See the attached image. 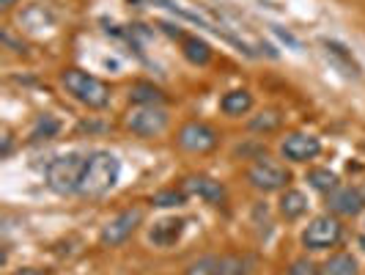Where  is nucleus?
<instances>
[{
    "instance_id": "20",
    "label": "nucleus",
    "mask_w": 365,
    "mask_h": 275,
    "mask_svg": "<svg viewBox=\"0 0 365 275\" xmlns=\"http://www.w3.org/2000/svg\"><path fill=\"white\" fill-rule=\"evenodd\" d=\"M324 47H327L329 58H332L338 66H344V69H346V74H354V77L360 74V64L354 61V55L349 53L341 41H332V39H327V41H324Z\"/></svg>"
},
{
    "instance_id": "7",
    "label": "nucleus",
    "mask_w": 365,
    "mask_h": 275,
    "mask_svg": "<svg viewBox=\"0 0 365 275\" xmlns=\"http://www.w3.org/2000/svg\"><path fill=\"white\" fill-rule=\"evenodd\" d=\"M222 135L209 121H187L176 132V146L187 154H212L220 146Z\"/></svg>"
},
{
    "instance_id": "16",
    "label": "nucleus",
    "mask_w": 365,
    "mask_h": 275,
    "mask_svg": "<svg viewBox=\"0 0 365 275\" xmlns=\"http://www.w3.org/2000/svg\"><path fill=\"white\" fill-rule=\"evenodd\" d=\"M322 275H360V264L349 251H335L324 259V264H319Z\"/></svg>"
},
{
    "instance_id": "26",
    "label": "nucleus",
    "mask_w": 365,
    "mask_h": 275,
    "mask_svg": "<svg viewBox=\"0 0 365 275\" xmlns=\"http://www.w3.org/2000/svg\"><path fill=\"white\" fill-rule=\"evenodd\" d=\"M3 44H6L11 53L25 55V41H17V39H14V34H11V28H3Z\"/></svg>"
},
{
    "instance_id": "24",
    "label": "nucleus",
    "mask_w": 365,
    "mask_h": 275,
    "mask_svg": "<svg viewBox=\"0 0 365 275\" xmlns=\"http://www.w3.org/2000/svg\"><path fill=\"white\" fill-rule=\"evenodd\" d=\"M220 256L217 254H206V256L192 259L187 267H184V275H215L217 273Z\"/></svg>"
},
{
    "instance_id": "3",
    "label": "nucleus",
    "mask_w": 365,
    "mask_h": 275,
    "mask_svg": "<svg viewBox=\"0 0 365 275\" xmlns=\"http://www.w3.org/2000/svg\"><path fill=\"white\" fill-rule=\"evenodd\" d=\"M88 154L83 151H66V154H58L55 160H50L47 165V187L58 193V196H69L77 193V184L83 176V168H86Z\"/></svg>"
},
{
    "instance_id": "30",
    "label": "nucleus",
    "mask_w": 365,
    "mask_h": 275,
    "mask_svg": "<svg viewBox=\"0 0 365 275\" xmlns=\"http://www.w3.org/2000/svg\"><path fill=\"white\" fill-rule=\"evenodd\" d=\"M11 144H14V138H11V132H6V135H3V157L11 154Z\"/></svg>"
},
{
    "instance_id": "23",
    "label": "nucleus",
    "mask_w": 365,
    "mask_h": 275,
    "mask_svg": "<svg viewBox=\"0 0 365 275\" xmlns=\"http://www.w3.org/2000/svg\"><path fill=\"white\" fill-rule=\"evenodd\" d=\"M187 199H190V196L184 193L182 184H179V187H168V190H157V193L151 196V204H154V206H165V209H168V206H182V204L187 201Z\"/></svg>"
},
{
    "instance_id": "34",
    "label": "nucleus",
    "mask_w": 365,
    "mask_h": 275,
    "mask_svg": "<svg viewBox=\"0 0 365 275\" xmlns=\"http://www.w3.org/2000/svg\"><path fill=\"white\" fill-rule=\"evenodd\" d=\"M363 231H365V223H363Z\"/></svg>"
},
{
    "instance_id": "12",
    "label": "nucleus",
    "mask_w": 365,
    "mask_h": 275,
    "mask_svg": "<svg viewBox=\"0 0 365 275\" xmlns=\"http://www.w3.org/2000/svg\"><path fill=\"white\" fill-rule=\"evenodd\" d=\"M184 226H187V220L184 218H165L160 223H154L151 226V231H148V242L151 245H157V248H170V245H176L184 234Z\"/></svg>"
},
{
    "instance_id": "27",
    "label": "nucleus",
    "mask_w": 365,
    "mask_h": 275,
    "mask_svg": "<svg viewBox=\"0 0 365 275\" xmlns=\"http://www.w3.org/2000/svg\"><path fill=\"white\" fill-rule=\"evenodd\" d=\"M11 275H53V270H44V267H17Z\"/></svg>"
},
{
    "instance_id": "5",
    "label": "nucleus",
    "mask_w": 365,
    "mask_h": 275,
    "mask_svg": "<svg viewBox=\"0 0 365 275\" xmlns=\"http://www.w3.org/2000/svg\"><path fill=\"white\" fill-rule=\"evenodd\" d=\"M245 176H247V184L258 193H283L292 184V171L272 157H264V154L250 163Z\"/></svg>"
},
{
    "instance_id": "33",
    "label": "nucleus",
    "mask_w": 365,
    "mask_h": 275,
    "mask_svg": "<svg viewBox=\"0 0 365 275\" xmlns=\"http://www.w3.org/2000/svg\"><path fill=\"white\" fill-rule=\"evenodd\" d=\"M360 193H363V199H365V184H363V187H360Z\"/></svg>"
},
{
    "instance_id": "4",
    "label": "nucleus",
    "mask_w": 365,
    "mask_h": 275,
    "mask_svg": "<svg viewBox=\"0 0 365 275\" xmlns=\"http://www.w3.org/2000/svg\"><path fill=\"white\" fill-rule=\"evenodd\" d=\"M341 239H344V223H341L338 215H332V212L316 215V218L302 229V234H299L302 248L311 251V254L332 251V248L341 245Z\"/></svg>"
},
{
    "instance_id": "13",
    "label": "nucleus",
    "mask_w": 365,
    "mask_h": 275,
    "mask_svg": "<svg viewBox=\"0 0 365 275\" xmlns=\"http://www.w3.org/2000/svg\"><path fill=\"white\" fill-rule=\"evenodd\" d=\"M308 206H311L308 196H305L302 190H294V187L283 190L280 199H277V212H280V218L283 220L305 218V215H308Z\"/></svg>"
},
{
    "instance_id": "2",
    "label": "nucleus",
    "mask_w": 365,
    "mask_h": 275,
    "mask_svg": "<svg viewBox=\"0 0 365 275\" xmlns=\"http://www.w3.org/2000/svg\"><path fill=\"white\" fill-rule=\"evenodd\" d=\"M58 80H61L63 91L69 94L77 105H83L88 110H105L110 105V99H113V89L108 83L102 77H96V74H88L86 69L69 66V69H63L58 74Z\"/></svg>"
},
{
    "instance_id": "9",
    "label": "nucleus",
    "mask_w": 365,
    "mask_h": 275,
    "mask_svg": "<svg viewBox=\"0 0 365 275\" xmlns=\"http://www.w3.org/2000/svg\"><path fill=\"white\" fill-rule=\"evenodd\" d=\"M322 154V141L311 132H289L280 141V157L289 163L305 165Z\"/></svg>"
},
{
    "instance_id": "29",
    "label": "nucleus",
    "mask_w": 365,
    "mask_h": 275,
    "mask_svg": "<svg viewBox=\"0 0 365 275\" xmlns=\"http://www.w3.org/2000/svg\"><path fill=\"white\" fill-rule=\"evenodd\" d=\"M272 31H274V34H277L280 39H283L286 44H292L294 50H299V41H297V39H294L292 34H289V31H283V28H277V25H272Z\"/></svg>"
},
{
    "instance_id": "32",
    "label": "nucleus",
    "mask_w": 365,
    "mask_h": 275,
    "mask_svg": "<svg viewBox=\"0 0 365 275\" xmlns=\"http://www.w3.org/2000/svg\"><path fill=\"white\" fill-rule=\"evenodd\" d=\"M357 245H360V251L365 254V231H360V237H357Z\"/></svg>"
},
{
    "instance_id": "6",
    "label": "nucleus",
    "mask_w": 365,
    "mask_h": 275,
    "mask_svg": "<svg viewBox=\"0 0 365 275\" xmlns=\"http://www.w3.org/2000/svg\"><path fill=\"white\" fill-rule=\"evenodd\" d=\"M170 127V113L165 105H135L124 116V129L138 138H160Z\"/></svg>"
},
{
    "instance_id": "17",
    "label": "nucleus",
    "mask_w": 365,
    "mask_h": 275,
    "mask_svg": "<svg viewBox=\"0 0 365 275\" xmlns=\"http://www.w3.org/2000/svg\"><path fill=\"white\" fill-rule=\"evenodd\" d=\"M283 127V116H280V110H258L256 116H250V121H247V129L250 132H258V135H272L277 129Z\"/></svg>"
},
{
    "instance_id": "1",
    "label": "nucleus",
    "mask_w": 365,
    "mask_h": 275,
    "mask_svg": "<svg viewBox=\"0 0 365 275\" xmlns=\"http://www.w3.org/2000/svg\"><path fill=\"white\" fill-rule=\"evenodd\" d=\"M118 176H121V160L108 149H93L88 151V160L77 184V196H86V199L105 196L115 187Z\"/></svg>"
},
{
    "instance_id": "19",
    "label": "nucleus",
    "mask_w": 365,
    "mask_h": 275,
    "mask_svg": "<svg viewBox=\"0 0 365 275\" xmlns=\"http://www.w3.org/2000/svg\"><path fill=\"white\" fill-rule=\"evenodd\" d=\"M305 182L311 184L313 190H319V193L327 196L329 190H335V187L341 184V179H338V174L329 171V168H311V171L305 174Z\"/></svg>"
},
{
    "instance_id": "22",
    "label": "nucleus",
    "mask_w": 365,
    "mask_h": 275,
    "mask_svg": "<svg viewBox=\"0 0 365 275\" xmlns=\"http://www.w3.org/2000/svg\"><path fill=\"white\" fill-rule=\"evenodd\" d=\"M58 132H61V121L50 113H44V116H38L34 129H31V141H41V138L47 141V138H55Z\"/></svg>"
},
{
    "instance_id": "18",
    "label": "nucleus",
    "mask_w": 365,
    "mask_h": 275,
    "mask_svg": "<svg viewBox=\"0 0 365 275\" xmlns=\"http://www.w3.org/2000/svg\"><path fill=\"white\" fill-rule=\"evenodd\" d=\"M182 55L190 64H195V66H206V64L212 61V47H209V41H203L201 36H184Z\"/></svg>"
},
{
    "instance_id": "15",
    "label": "nucleus",
    "mask_w": 365,
    "mask_h": 275,
    "mask_svg": "<svg viewBox=\"0 0 365 275\" xmlns=\"http://www.w3.org/2000/svg\"><path fill=\"white\" fill-rule=\"evenodd\" d=\"M129 102L132 105H165L168 94L160 86L148 83V80H138V83L129 86Z\"/></svg>"
},
{
    "instance_id": "14",
    "label": "nucleus",
    "mask_w": 365,
    "mask_h": 275,
    "mask_svg": "<svg viewBox=\"0 0 365 275\" xmlns=\"http://www.w3.org/2000/svg\"><path fill=\"white\" fill-rule=\"evenodd\" d=\"M253 105H256V99H253V94L247 91V89L225 91L222 99H220V110H222L228 119H242V116H247V113L253 110Z\"/></svg>"
},
{
    "instance_id": "8",
    "label": "nucleus",
    "mask_w": 365,
    "mask_h": 275,
    "mask_svg": "<svg viewBox=\"0 0 365 275\" xmlns=\"http://www.w3.org/2000/svg\"><path fill=\"white\" fill-rule=\"evenodd\" d=\"M140 223H143V209H140V206L121 209L118 215H113V218L102 226V231H99V245H102V248H118V245H124V242L140 229Z\"/></svg>"
},
{
    "instance_id": "11",
    "label": "nucleus",
    "mask_w": 365,
    "mask_h": 275,
    "mask_svg": "<svg viewBox=\"0 0 365 275\" xmlns=\"http://www.w3.org/2000/svg\"><path fill=\"white\" fill-rule=\"evenodd\" d=\"M182 190L187 196H201L203 201L215 204V206L225 201V187H222V182L206 176V174H190V176H184Z\"/></svg>"
},
{
    "instance_id": "31",
    "label": "nucleus",
    "mask_w": 365,
    "mask_h": 275,
    "mask_svg": "<svg viewBox=\"0 0 365 275\" xmlns=\"http://www.w3.org/2000/svg\"><path fill=\"white\" fill-rule=\"evenodd\" d=\"M17 6V0H0V11H11Z\"/></svg>"
},
{
    "instance_id": "21",
    "label": "nucleus",
    "mask_w": 365,
    "mask_h": 275,
    "mask_svg": "<svg viewBox=\"0 0 365 275\" xmlns=\"http://www.w3.org/2000/svg\"><path fill=\"white\" fill-rule=\"evenodd\" d=\"M215 275H250V259L239 256V254H225V256H220Z\"/></svg>"
},
{
    "instance_id": "25",
    "label": "nucleus",
    "mask_w": 365,
    "mask_h": 275,
    "mask_svg": "<svg viewBox=\"0 0 365 275\" xmlns=\"http://www.w3.org/2000/svg\"><path fill=\"white\" fill-rule=\"evenodd\" d=\"M286 275H322V270H319V264L311 256H297L286 267Z\"/></svg>"
},
{
    "instance_id": "28",
    "label": "nucleus",
    "mask_w": 365,
    "mask_h": 275,
    "mask_svg": "<svg viewBox=\"0 0 365 275\" xmlns=\"http://www.w3.org/2000/svg\"><path fill=\"white\" fill-rule=\"evenodd\" d=\"M160 28H163V31H165V34H168V36L179 39V41H182V39L187 36L184 31H179V25H170V22H160Z\"/></svg>"
},
{
    "instance_id": "10",
    "label": "nucleus",
    "mask_w": 365,
    "mask_h": 275,
    "mask_svg": "<svg viewBox=\"0 0 365 275\" xmlns=\"http://www.w3.org/2000/svg\"><path fill=\"white\" fill-rule=\"evenodd\" d=\"M324 204H327V212L338 215V218H357L365 209L360 187H351V184H338L335 190H329L324 196Z\"/></svg>"
}]
</instances>
